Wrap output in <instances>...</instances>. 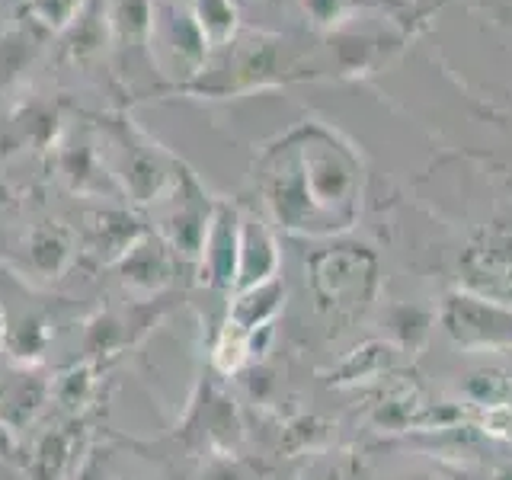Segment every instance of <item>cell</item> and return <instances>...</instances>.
Listing matches in <instances>:
<instances>
[{"instance_id": "6da1fadb", "label": "cell", "mask_w": 512, "mask_h": 480, "mask_svg": "<svg viewBox=\"0 0 512 480\" xmlns=\"http://www.w3.org/2000/svg\"><path fill=\"white\" fill-rule=\"evenodd\" d=\"M96 148H100L112 183L138 205L154 202L180 170V164L154 138L144 135L125 116H112L103 122V144H96Z\"/></svg>"}, {"instance_id": "7a4b0ae2", "label": "cell", "mask_w": 512, "mask_h": 480, "mask_svg": "<svg viewBox=\"0 0 512 480\" xmlns=\"http://www.w3.org/2000/svg\"><path fill=\"white\" fill-rule=\"evenodd\" d=\"M208 42L192 16L189 4L176 0H151L148 61L160 80L170 87H189L208 64Z\"/></svg>"}, {"instance_id": "3957f363", "label": "cell", "mask_w": 512, "mask_h": 480, "mask_svg": "<svg viewBox=\"0 0 512 480\" xmlns=\"http://www.w3.org/2000/svg\"><path fill=\"white\" fill-rule=\"evenodd\" d=\"M157 205V237L173 250V256H186V260H199L202 240L212 221L215 202L205 196V189L183 164L176 170L173 183L151 202Z\"/></svg>"}, {"instance_id": "277c9868", "label": "cell", "mask_w": 512, "mask_h": 480, "mask_svg": "<svg viewBox=\"0 0 512 480\" xmlns=\"http://www.w3.org/2000/svg\"><path fill=\"white\" fill-rule=\"evenodd\" d=\"M237 260H240V215L228 202H215V212L212 221H208L202 253H199L202 279L208 285L234 288Z\"/></svg>"}, {"instance_id": "5b68a950", "label": "cell", "mask_w": 512, "mask_h": 480, "mask_svg": "<svg viewBox=\"0 0 512 480\" xmlns=\"http://www.w3.org/2000/svg\"><path fill=\"white\" fill-rule=\"evenodd\" d=\"M116 269H119V279L132 288V292L154 295L173 276V250L154 231H144L116 260Z\"/></svg>"}, {"instance_id": "8992f818", "label": "cell", "mask_w": 512, "mask_h": 480, "mask_svg": "<svg viewBox=\"0 0 512 480\" xmlns=\"http://www.w3.org/2000/svg\"><path fill=\"white\" fill-rule=\"evenodd\" d=\"M279 263L276 240H272L269 228L253 215H240V260H237V279L234 292H247L272 279Z\"/></svg>"}, {"instance_id": "52a82bcc", "label": "cell", "mask_w": 512, "mask_h": 480, "mask_svg": "<svg viewBox=\"0 0 512 480\" xmlns=\"http://www.w3.org/2000/svg\"><path fill=\"white\" fill-rule=\"evenodd\" d=\"M77 256L74 231L61 221H42L26 234V263L42 279H61Z\"/></svg>"}, {"instance_id": "ba28073f", "label": "cell", "mask_w": 512, "mask_h": 480, "mask_svg": "<svg viewBox=\"0 0 512 480\" xmlns=\"http://www.w3.org/2000/svg\"><path fill=\"white\" fill-rule=\"evenodd\" d=\"M106 23H109V45L135 48L148 52V29H151V0H103Z\"/></svg>"}, {"instance_id": "9c48e42d", "label": "cell", "mask_w": 512, "mask_h": 480, "mask_svg": "<svg viewBox=\"0 0 512 480\" xmlns=\"http://www.w3.org/2000/svg\"><path fill=\"white\" fill-rule=\"evenodd\" d=\"M68 36V52L77 61H87L100 55L109 45V23H106V4L103 0H87V7L80 10L77 20L64 29Z\"/></svg>"}, {"instance_id": "30bf717a", "label": "cell", "mask_w": 512, "mask_h": 480, "mask_svg": "<svg viewBox=\"0 0 512 480\" xmlns=\"http://www.w3.org/2000/svg\"><path fill=\"white\" fill-rule=\"evenodd\" d=\"M71 461V432L68 429H48L36 442L32 455L26 461L29 480H61Z\"/></svg>"}, {"instance_id": "8fae6325", "label": "cell", "mask_w": 512, "mask_h": 480, "mask_svg": "<svg viewBox=\"0 0 512 480\" xmlns=\"http://www.w3.org/2000/svg\"><path fill=\"white\" fill-rule=\"evenodd\" d=\"M141 234L144 228L128 212H100L93 218V247L112 263H116Z\"/></svg>"}, {"instance_id": "7c38bea8", "label": "cell", "mask_w": 512, "mask_h": 480, "mask_svg": "<svg viewBox=\"0 0 512 480\" xmlns=\"http://www.w3.org/2000/svg\"><path fill=\"white\" fill-rule=\"evenodd\" d=\"M208 48H224L237 36V7L234 0H189Z\"/></svg>"}, {"instance_id": "4fadbf2b", "label": "cell", "mask_w": 512, "mask_h": 480, "mask_svg": "<svg viewBox=\"0 0 512 480\" xmlns=\"http://www.w3.org/2000/svg\"><path fill=\"white\" fill-rule=\"evenodd\" d=\"M84 7H87V0H26V10L32 20L52 32L68 29Z\"/></svg>"}, {"instance_id": "5bb4252c", "label": "cell", "mask_w": 512, "mask_h": 480, "mask_svg": "<svg viewBox=\"0 0 512 480\" xmlns=\"http://www.w3.org/2000/svg\"><path fill=\"white\" fill-rule=\"evenodd\" d=\"M4 343L16 359H39L48 343V330L42 320H23L4 333Z\"/></svg>"}, {"instance_id": "9a60e30c", "label": "cell", "mask_w": 512, "mask_h": 480, "mask_svg": "<svg viewBox=\"0 0 512 480\" xmlns=\"http://www.w3.org/2000/svg\"><path fill=\"white\" fill-rule=\"evenodd\" d=\"M247 359H250V336L228 324L215 343V365L224 375H231V372H240Z\"/></svg>"}, {"instance_id": "2e32d148", "label": "cell", "mask_w": 512, "mask_h": 480, "mask_svg": "<svg viewBox=\"0 0 512 480\" xmlns=\"http://www.w3.org/2000/svg\"><path fill=\"white\" fill-rule=\"evenodd\" d=\"M90 384H93V381H90V368H87V365H80V368H71L68 375H61V378H58L55 394H58L61 404L74 407L77 400H84V397H87Z\"/></svg>"}, {"instance_id": "e0dca14e", "label": "cell", "mask_w": 512, "mask_h": 480, "mask_svg": "<svg viewBox=\"0 0 512 480\" xmlns=\"http://www.w3.org/2000/svg\"><path fill=\"white\" fill-rule=\"evenodd\" d=\"M4 333H7V327H4V314H0V340H4Z\"/></svg>"}, {"instance_id": "ac0fdd59", "label": "cell", "mask_w": 512, "mask_h": 480, "mask_svg": "<svg viewBox=\"0 0 512 480\" xmlns=\"http://www.w3.org/2000/svg\"><path fill=\"white\" fill-rule=\"evenodd\" d=\"M13 4H20V0H13ZM23 4H26V0H23Z\"/></svg>"}]
</instances>
